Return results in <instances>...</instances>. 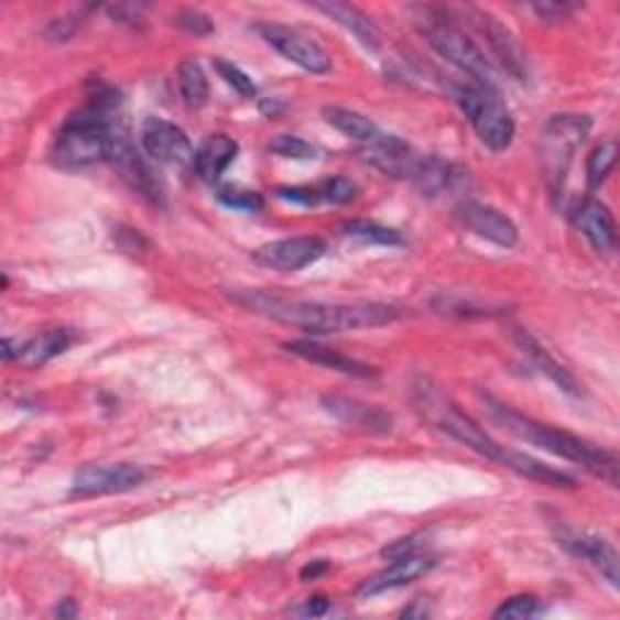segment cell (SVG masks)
<instances>
[{
    "instance_id": "6da1fadb",
    "label": "cell",
    "mask_w": 620,
    "mask_h": 620,
    "mask_svg": "<svg viewBox=\"0 0 620 620\" xmlns=\"http://www.w3.org/2000/svg\"><path fill=\"white\" fill-rule=\"evenodd\" d=\"M238 306L262 318L298 327L313 335H335L355 333L367 327H383L400 318V308L388 303H327V301H306L264 294V291H233L230 294Z\"/></svg>"
},
{
    "instance_id": "7a4b0ae2",
    "label": "cell",
    "mask_w": 620,
    "mask_h": 620,
    "mask_svg": "<svg viewBox=\"0 0 620 620\" xmlns=\"http://www.w3.org/2000/svg\"><path fill=\"white\" fill-rule=\"evenodd\" d=\"M482 400H485V410L490 412V417L500 424L507 434H512L514 439L543 448L545 454H553L557 458L573 460V464L581 466L587 472H591V476L613 485V488L618 485L616 454L589 444L587 439H581V436L573 432L557 429L529 415H521L519 410L509 407L507 403H502V400H497L492 395H482Z\"/></svg>"
},
{
    "instance_id": "3957f363",
    "label": "cell",
    "mask_w": 620,
    "mask_h": 620,
    "mask_svg": "<svg viewBox=\"0 0 620 620\" xmlns=\"http://www.w3.org/2000/svg\"><path fill=\"white\" fill-rule=\"evenodd\" d=\"M119 95L112 90H102L93 97L88 107L68 117L61 127L54 163L64 170H83L100 161H107V141L112 121L121 115Z\"/></svg>"
},
{
    "instance_id": "277c9868",
    "label": "cell",
    "mask_w": 620,
    "mask_h": 620,
    "mask_svg": "<svg viewBox=\"0 0 620 620\" xmlns=\"http://www.w3.org/2000/svg\"><path fill=\"white\" fill-rule=\"evenodd\" d=\"M422 24L420 30L427 36L429 46L448 64H454L470 78H476L480 85L494 88L497 83V70L492 61L485 56L482 48L470 40V36L458 28L456 20L452 18L448 10H436V8H424V18H420Z\"/></svg>"
},
{
    "instance_id": "5b68a950",
    "label": "cell",
    "mask_w": 620,
    "mask_h": 620,
    "mask_svg": "<svg viewBox=\"0 0 620 620\" xmlns=\"http://www.w3.org/2000/svg\"><path fill=\"white\" fill-rule=\"evenodd\" d=\"M456 100L464 109V115L476 129L478 139L490 151H507L514 141V117L494 88L488 85H464L456 90Z\"/></svg>"
},
{
    "instance_id": "8992f818",
    "label": "cell",
    "mask_w": 620,
    "mask_h": 620,
    "mask_svg": "<svg viewBox=\"0 0 620 620\" xmlns=\"http://www.w3.org/2000/svg\"><path fill=\"white\" fill-rule=\"evenodd\" d=\"M420 410L442 432H446L448 436H454L456 442L472 448L476 454L494 460V464H502V460H504L507 448L497 444L494 439H490V434L485 432L470 415H466V412L460 410L458 405H454L452 400H444V395H439L436 391H427V388H424L422 398H420Z\"/></svg>"
},
{
    "instance_id": "52a82bcc",
    "label": "cell",
    "mask_w": 620,
    "mask_h": 620,
    "mask_svg": "<svg viewBox=\"0 0 620 620\" xmlns=\"http://www.w3.org/2000/svg\"><path fill=\"white\" fill-rule=\"evenodd\" d=\"M591 129L587 115H555L545 121L541 133V161L553 187H561L569 163H573L579 145L585 143Z\"/></svg>"
},
{
    "instance_id": "ba28073f",
    "label": "cell",
    "mask_w": 620,
    "mask_h": 620,
    "mask_svg": "<svg viewBox=\"0 0 620 620\" xmlns=\"http://www.w3.org/2000/svg\"><path fill=\"white\" fill-rule=\"evenodd\" d=\"M107 163L117 170V175L127 182V185L141 194L143 199L151 204L163 202V187L155 180L151 165L145 163V157L139 153L137 145L131 141V131L124 124L121 115L112 121L109 129V141H107Z\"/></svg>"
},
{
    "instance_id": "9c48e42d",
    "label": "cell",
    "mask_w": 620,
    "mask_h": 620,
    "mask_svg": "<svg viewBox=\"0 0 620 620\" xmlns=\"http://www.w3.org/2000/svg\"><path fill=\"white\" fill-rule=\"evenodd\" d=\"M254 30H258V34L274 48V52L282 54L286 61H291V64H296L308 73H318V76H323V73H330V68H333L330 54H327L318 42L311 40V36H306L303 32L284 28V24H274V22H262Z\"/></svg>"
},
{
    "instance_id": "30bf717a",
    "label": "cell",
    "mask_w": 620,
    "mask_h": 620,
    "mask_svg": "<svg viewBox=\"0 0 620 620\" xmlns=\"http://www.w3.org/2000/svg\"><path fill=\"white\" fill-rule=\"evenodd\" d=\"M149 480V472L133 464H102L85 466L76 472L70 485L73 497H105L137 490Z\"/></svg>"
},
{
    "instance_id": "8fae6325",
    "label": "cell",
    "mask_w": 620,
    "mask_h": 620,
    "mask_svg": "<svg viewBox=\"0 0 620 620\" xmlns=\"http://www.w3.org/2000/svg\"><path fill=\"white\" fill-rule=\"evenodd\" d=\"M141 145L151 161L173 167H192L194 149L185 131L161 117H149L141 127Z\"/></svg>"
},
{
    "instance_id": "7c38bea8",
    "label": "cell",
    "mask_w": 620,
    "mask_h": 620,
    "mask_svg": "<svg viewBox=\"0 0 620 620\" xmlns=\"http://www.w3.org/2000/svg\"><path fill=\"white\" fill-rule=\"evenodd\" d=\"M464 18L476 28L482 36L488 46L492 48L494 58L500 61V66L512 73L516 80H524L526 78V56H524V48H521L519 40L514 36V32L497 20L490 12H485L480 8H464Z\"/></svg>"
},
{
    "instance_id": "4fadbf2b",
    "label": "cell",
    "mask_w": 620,
    "mask_h": 620,
    "mask_svg": "<svg viewBox=\"0 0 620 620\" xmlns=\"http://www.w3.org/2000/svg\"><path fill=\"white\" fill-rule=\"evenodd\" d=\"M323 254H325V242L320 238L303 236V238L267 242V246L252 252V260L260 267H267V270L291 274L306 270L308 264L318 262Z\"/></svg>"
},
{
    "instance_id": "5bb4252c",
    "label": "cell",
    "mask_w": 620,
    "mask_h": 620,
    "mask_svg": "<svg viewBox=\"0 0 620 620\" xmlns=\"http://www.w3.org/2000/svg\"><path fill=\"white\" fill-rule=\"evenodd\" d=\"M359 153L369 165L395 180H415L424 161V155H420L412 145L398 137H388V133H381L371 143H363Z\"/></svg>"
},
{
    "instance_id": "9a60e30c",
    "label": "cell",
    "mask_w": 620,
    "mask_h": 620,
    "mask_svg": "<svg viewBox=\"0 0 620 620\" xmlns=\"http://www.w3.org/2000/svg\"><path fill=\"white\" fill-rule=\"evenodd\" d=\"M460 224L468 230H472L478 238H485L494 242L500 248H514L519 242V228L516 224L502 214L500 209H494L490 204L480 202H464L456 209Z\"/></svg>"
},
{
    "instance_id": "2e32d148",
    "label": "cell",
    "mask_w": 620,
    "mask_h": 620,
    "mask_svg": "<svg viewBox=\"0 0 620 620\" xmlns=\"http://www.w3.org/2000/svg\"><path fill=\"white\" fill-rule=\"evenodd\" d=\"M573 224L599 254H611L616 250L618 228L616 218L606 204L597 199L579 202L573 209Z\"/></svg>"
},
{
    "instance_id": "e0dca14e",
    "label": "cell",
    "mask_w": 620,
    "mask_h": 620,
    "mask_svg": "<svg viewBox=\"0 0 620 620\" xmlns=\"http://www.w3.org/2000/svg\"><path fill=\"white\" fill-rule=\"evenodd\" d=\"M323 410L330 412L335 420L347 424V427H351V429H359L367 434L393 432V417L388 415V412H383L376 405L359 403V400L330 395V398H323Z\"/></svg>"
},
{
    "instance_id": "ac0fdd59",
    "label": "cell",
    "mask_w": 620,
    "mask_h": 620,
    "mask_svg": "<svg viewBox=\"0 0 620 620\" xmlns=\"http://www.w3.org/2000/svg\"><path fill=\"white\" fill-rule=\"evenodd\" d=\"M434 567V561L427 555H407L400 557V561H393L391 567H385L383 573L373 575L371 579L363 581V585L357 589V597L367 599V597H379V594L393 591L400 587H407L412 581L424 577Z\"/></svg>"
},
{
    "instance_id": "d6986e66",
    "label": "cell",
    "mask_w": 620,
    "mask_h": 620,
    "mask_svg": "<svg viewBox=\"0 0 620 620\" xmlns=\"http://www.w3.org/2000/svg\"><path fill=\"white\" fill-rule=\"evenodd\" d=\"M561 545L567 548L573 555L587 561L594 565L599 573L609 579V585L618 589L620 575H618V553L613 551V545L609 541H603L599 536H579V533H563Z\"/></svg>"
},
{
    "instance_id": "ffe728a7",
    "label": "cell",
    "mask_w": 620,
    "mask_h": 620,
    "mask_svg": "<svg viewBox=\"0 0 620 620\" xmlns=\"http://www.w3.org/2000/svg\"><path fill=\"white\" fill-rule=\"evenodd\" d=\"M514 342L516 347L524 351V355L529 357V361L536 367L541 373L548 376V379L561 388V391L569 393V395H581V385L577 383V379L573 373H569L561 361H557L548 349H545L536 337H533L529 330H524V327H516V333H514Z\"/></svg>"
},
{
    "instance_id": "44dd1931",
    "label": "cell",
    "mask_w": 620,
    "mask_h": 620,
    "mask_svg": "<svg viewBox=\"0 0 620 620\" xmlns=\"http://www.w3.org/2000/svg\"><path fill=\"white\" fill-rule=\"evenodd\" d=\"M284 347L291 351V355H296L311 363H320V367H327L345 376H355V379H371V376L379 373L373 367H369V363L339 355L337 349L323 347L318 342H308V339H296V342H286Z\"/></svg>"
},
{
    "instance_id": "7402d4cb",
    "label": "cell",
    "mask_w": 620,
    "mask_h": 620,
    "mask_svg": "<svg viewBox=\"0 0 620 620\" xmlns=\"http://www.w3.org/2000/svg\"><path fill=\"white\" fill-rule=\"evenodd\" d=\"M238 155V143L216 133V137L206 139L197 151H194V173H197L204 182H218L228 170V165L236 161Z\"/></svg>"
},
{
    "instance_id": "603a6c76",
    "label": "cell",
    "mask_w": 620,
    "mask_h": 620,
    "mask_svg": "<svg viewBox=\"0 0 620 620\" xmlns=\"http://www.w3.org/2000/svg\"><path fill=\"white\" fill-rule=\"evenodd\" d=\"M73 342H76V333L68 330V327H54V330L40 333L30 342H24L20 347L18 361L24 369H42L58 355H64Z\"/></svg>"
},
{
    "instance_id": "cb8c5ba5",
    "label": "cell",
    "mask_w": 620,
    "mask_h": 620,
    "mask_svg": "<svg viewBox=\"0 0 620 620\" xmlns=\"http://www.w3.org/2000/svg\"><path fill=\"white\" fill-rule=\"evenodd\" d=\"M320 12H325L327 18H333L339 28H345L347 32H351V36L361 44L376 52L381 46V32L376 28L373 20L367 15V12L359 10L357 6L349 3H315Z\"/></svg>"
},
{
    "instance_id": "d4e9b609",
    "label": "cell",
    "mask_w": 620,
    "mask_h": 620,
    "mask_svg": "<svg viewBox=\"0 0 620 620\" xmlns=\"http://www.w3.org/2000/svg\"><path fill=\"white\" fill-rule=\"evenodd\" d=\"M323 117L327 124L335 127L339 133H345V137L361 141V143H371L383 133L379 127H376L373 119H369L361 112H355V109H347V107H325Z\"/></svg>"
},
{
    "instance_id": "484cf974",
    "label": "cell",
    "mask_w": 620,
    "mask_h": 620,
    "mask_svg": "<svg viewBox=\"0 0 620 620\" xmlns=\"http://www.w3.org/2000/svg\"><path fill=\"white\" fill-rule=\"evenodd\" d=\"M502 466L516 470L519 476H526V478L539 480L543 485H553V488H573V485H575V480L569 478V476H565V472L555 470L551 466H545V464H541V460L531 458V456L516 454V452H507Z\"/></svg>"
},
{
    "instance_id": "4316f807",
    "label": "cell",
    "mask_w": 620,
    "mask_h": 620,
    "mask_svg": "<svg viewBox=\"0 0 620 620\" xmlns=\"http://www.w3.org/2000/svg\"><path fill=\"white\" fill-rule=\"evenodd\" d=\"M177 88L180 97L189 109H199L209 100V80H206L204 68L197 61H182L177 68Z\"/></svg>"
},
{
    "instance_id": "83f0119b",
    "label": "cell",
    "mask_w": 620,
    "mask_h": 620,
    "mask_svg": "<svg viewBox=\"0 0 620 620\" xmlns=\"http://www.w3.org/2000/svg\"><path fill=\"white\" fill-rule=\"evenodd\" d=\"M456 180H458V173H456L454 165L439 161V157L424 155V161L420 165V173L412 182H415V185L424 194L434 197V194H442L444 189H452Z\"/></svg>"
},
{
    "instance_id": "f1b7e54d",
    "label": "cell",
    "mask_w": 620,
    "mask_h": 620,
    "mask_svg": "<svg viewBox=\"0 0 620 620\" xmlns=\"http://www.w3.org/2000/svg\"><path fill=\"white\" fill-rule=\"evenodd\" d=\"M345 233L359 242H369V246H403V236L398 230L373 221H349L345 224Z\"/></svg>"
},
{
    "instance_id": "f546056e",
    "label": "cell",
    "mask_w": 620,
    "mask_h": 620,
    "mask_svg": "<svg viewBox=\"0 0 620 620\" xmlns=\"http://www.w3.org/2000/svg\"><path fill=\"white\" fill-rule=\"evenodd\" d=\"M618 161V145L616 141H603L601 145L591 151L589 161H587V180L589 187L597 189L601 187V182L611 175V170L616 167Z\"/></svg>"
},
{
    "instance_id": "4dcf8cb0",
    "label": "cell",
    "mask_w": 620,
    "mask_h": 620,
    "mask_svg": "<svg viewBox=\"0 0 620 620\" xmlns=\"http://www.w3.org/2000/svg\"><path fill=\"white\" fill-rule=\"evenodd\" d=\"M270 153L279 155V157H291V161H313L318 157V149L313 143L303 141L298 137H291V133H279L270 141Z\"/></svg>"
},
{
    "instance_id": "1f68e13d",
    "label": "cell",
    "mask_w": 620,
    "mask_h": 620,
    "mask_svg": "<svg viewBox=\"0 0 620 620\" xmlns=\"http://www.w3.org/2000/svg\"><path fill=\"white\" fill-rule=\"evenodd\" d=\"M315 189H318L320 204H349V202H355L357 194H359L357 182L345 177V175L323 180V182H318V185H315Z\"/></svg>"
},
{
    "instance_id": "d6a6232c",
    "label": "cell",
    "mask_w": 620,
    "mask_h": 620,
    "mask_svg": "<svg viewBox=\"0 0 620 620\" xmlns=\"http://www.w3.org/2000/svg\"><path fill=\"white\" fill-rule=\"evenodd\" d=\"M214 66L218 70V76H221L240 97H248V100H252V97L258 95V85H254L248 73L238 68L236 64H230V61H224V58H216Z\"/></svg>"
},
{
    "instance_id": "836d02e7",
    "label": "cell",
    "mask_w": 620,
    "mask_h": 620,
    "mask_svg": "<svg viewBox=\"0 0 620 620\" xmlns=\"http://www.w3.org/2000/svg\"><path fill=\"white\" fill-rule=\"evenodd\" d=\"M218 202L226 204L228 209H236V211H248L254 214L260 211L264 202L258 192H246V189H236V187H224L218 189Z\"/></svg>"
},
{
    "instance_id": "e575fe53",
    "label": "cell",
    "mask_w": 620,
    "mask_h": 620,
    "mask_svg": "<svg viewBox=\"0 0 620 620\" xmlns=\"http://www.w3.org/2000/svg\"><path fill=\"white\" fill-rule=\"evenodd\" d=\"M539 613V599L531 594H519V597L507 599L500 609L494 611V618H531Z\"/></svg>"
},
{
    "instance_id": "d590c367",
    "label": "cell",
    "mask_w": 620,
    "mask_h": 620,
    "mask_svg": "<svg viewBox=\"0 0 620 620\" xmlns=\"http://www.w3.org/2000/svg\"><path fill=\"white\" fill-rule=\"evenodd\" d=\"M175 24L180 30H185L194 36H206V34H211L214 32V22L209 15H204L202 10H192V8H185V10H180L177 15H175Z\"/></svg>"
},
{
    "instance_id": "8d00e7d4",
    "label": "cell",
    "mask_w": 620,
    "mask_h": 620,
    "mask_svg": "<svg viewBox=\"0 0 620 620\" xmlns=\"http://www.w3.org/2000/svg\"><path fill=\"white\" fill-rule=\"evenodd\" d=\"M424 541H427V533H410V536H403V539H398L393 543H388L381 555L385 557V561L393 563V561H400V557L420 553Z\"/></svg>"
},
{
    "instance_id": "74e56055",
    "label": "cell",
    "mask_w": 620,
    "mask_h": 620,
    "mask_svg": "<svg viewBox=\"0 0 620 620\" xmlns=\"http://www.w3.org/2000/svg\"><path fill=\"white\" fill-rule=\"evenodd\" d=\"M85 22V10H76L70 12L66 18H56L52 24L46 28V36L52 42H68L80 24Z\"/></svg>"
},
{
    "instance_id": "f35d334b",
    "label": "cell",
    "mask_w": 620,
    "mask_h": 620,
    "mask_svg": "<svg viewBox=\"0 0 620 620\" xmlns=\"http://www.w3.org/2000/svg\"><path fill=\"white\" fill-rule=\"evenodd\" d=\"M276 197L291 202V204H298V206H318L320 204L315 185L313 187H279Z\"/></svg>"
},
{
    "instance_id": "ab89813d",
    "label": "cell",
    "mask_w": 620,
    "mask_h": 620,
    "mask_svg": "<svg viewBox=\"0 0 620 620\" xmlns=\"http://www.w3.org/2000/svg\"><path fill=\"white\" fill-rule=\"evenodd\" d=\"M533 12L545 22H561L567 20L573 12L579 10L577 3H533Z\"/></svg>"
},
{
    "instance_id": "60d3db41",
    "label": "cell",
    "mask_w": 620,
    "mask_h": 620,
    "mask_svg": "<svg viewBox=\"0 0 620 620\" xmlns=\"http://www.w3.org/2000/svg\"><path fill=\"white\" fill-rule=\"evenodd\" d=\"M107 12L115 18V22L131 24V28L141 20V8L137 6H109Z\"/></svg>"
},
{
    "instance_id": "b9f144b4",
    "label": "cell",
    "mask_w": 620,
    "mask_h": 620,
    "mask_svg": "<svg viewBox=\"0 0 620 620\" xmlns=\"http://www.w3.org/2000/svg\"><path fill=\"white\" fill-rule=\"evenodd\" d=\"M327 611H330V601H327L325 597H313V599H308L306 603H303V609L296 611V613L318 618V616H325Z\"/></svg>"
},
{
    "instance_id": "7bdbcfd3",
    "label": "cell",
    "mask_w": 620,
    "mask_h": 620,
    "mask_svg": "<svg viewBox=\"0 0 620 620\" xmlns=\"http://www.w3.org/2000/svg\"><path fill=\"white\" fill-rule=\"evenodd\" d=\"M327 567H330V565H327L325 561H315V563H311V565H306V567L301 569V579L303 581H311L315 577H320L323 573H327Z\"/></svg>"
},
{
    "instance_id": "ee69618b",
    "label": "cell",
    "mask_w": 620,
    "mask_h": 620,
    "mask_svg": "<svg viewBox=\"0 0 620 620\" xmlns=\"http://www.w3.org/2000/svg\"><path fill=\"white\" fill-rule=\"evenodd\" d=\"M56 616H61V618H73V616H78L76 603H73L70 599H66L64 603H61V609H56Z\"/></svg>"
}]
</instances>
